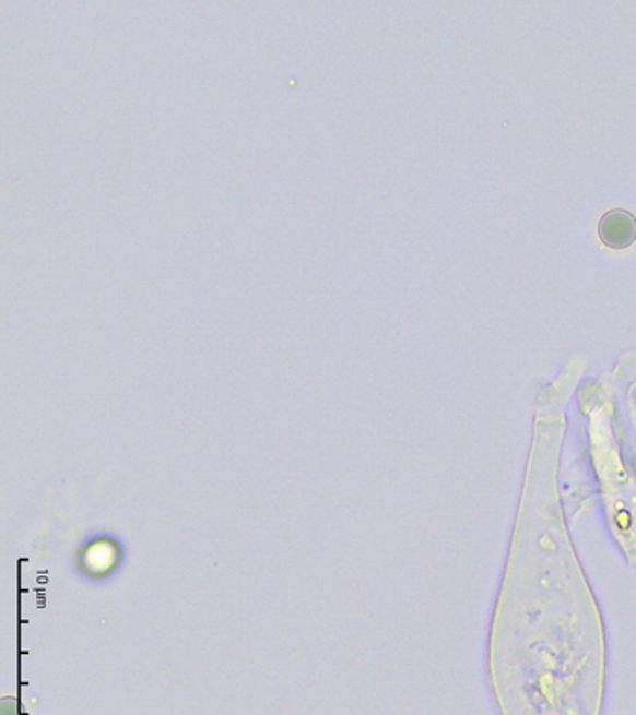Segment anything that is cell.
Instances as JSON below:
<instances>
[{"label":"cell","instance_id":"1","mask_svg":"<svg viewBox=\"0 0 636 715\" xmlns=\"http://www.w3.org/2000/svg\"><path fill=\"white\" fill-rule=\"evenodd\" d=\"M599 239L612 250H625L636 241V218L631 212L614 208L599 222Z\"/></svg>","mask_w":636,"mask_h":715},{"label":"cell","instance_id":"2","mask_svg":"<svg viewBox=\"0 0 636 715\" xmlns=\"http://www.w3.org/2000/svg\"><path fill=\"white\" fill-rule=\"evenodd\" d=\"M631 408H633V418H635L636 422V384L631 390Z\"/></svg>","mask_w":636,"mask_h":715}]
</instances>
